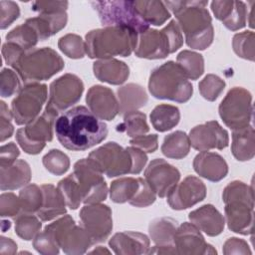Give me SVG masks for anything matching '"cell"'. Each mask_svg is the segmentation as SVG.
<instances>
[{
    "label": "cell",
    "mask_w": 255,
    "mask_h": 255,
    "mask_svg": "<svg viewBox=\"0 0 255 255\" xmlns=\"http://www.w3.org/2000/svg\"><path fill=\"white\" fill-rule=\"evenodd\" d=\"M211 10L215 18L221 21L223 25L231 31H237L244 28L246 25L248 10L243 1H212Z\"/></svg>",
    "instance_id": "7402d4cb"
},
{
    "label": "cell",
    "mask_w": 255,
    "mask_h": 255,
    "mask_svg": "<svg viewBox=\"0 0 255 255\" xmlns=\"http://www.w3.org/2000/svg\"><path fill=\"white\" fill-rule=\"evenodd\" d=\"M176 62L190 80H197L204 73V59L199 53L183 50L177 55Z\"/></svg>",
    "instance_id": "8d00e7d4"
},
{
    "label": "cell",
    "mask_w": 255,
    "mask_h": 255,
    "mask_svg": "<svg viewBox=\"0 0 255 255\" xmlns=\"http://www.w3.org/2000/svg\"><path fill=\"white\" fill-rule=\"evenodd\" d=\"M33 213L20 212L15 217V233L23 240L30 241L40 232L42 223Z\"/></svg>",
    "instance_id": "ab89813d"
},
{
    "label": "cell",
    "mask_w": 255,
    "mask_h": 255,
    "mask_svg": "<svg viewBox=\"0 0 255 255\" xmlns=\"http://www.w3.org/2000/svg\"><path fill=\"white\" fill-rule=\"evenodd\" d=\"M95 77L104 83L111 85H122L129 76L128 66L118 59H101L93 65Z\"/></svg>",
    "instance_id": "484cf974"
},
{
    "label": "cell",
    "mask_w": 255,
    "mask_h": 255,
    "mask_svg": "<svg viewBox=\"0 0 255 255\" xmlns=\"http://www.w3.org/2000/svg\"><path fill=\"white\" fill-rule=\"evenodd\" d=\"M84 92L83 81L74 74H64L50 84L46 107L60 113L77 104Z\"/></svg>",
    "instance_id": "5bb4252c"
},
{
    "label": "cell",
    "mask_w": 255,
    "mask_h": 255,
    "mask_svg": "<svg viewBox=\"0 0 255 255\" xmlns=\"http://www.w3.org/2000/svg\"><path fill=\"white\" fill-rule=\"evenodd\" d=\"M90 253H92V254H104V253L110 254L111 252L108 249H106L105 247H103V246H98L96 249L92 250Z\"/></svg>",
    "instance_id": "6125c7cd"
},
{
    "label": "cell",
    "mask_w": 255,
    "mask_h": 255,
    "mask_svg": "<svg viewBox=\"0 0 255 255\" xmlns=\"http://www.w3.org/2000/svg\"><path fill=\"white\" fill-rule=\"evenodd\" d=\"M190 150V140L188 135L182 130L173 131L164 136L161 144V152L168 158L181 159Z\"/></svg>",
    "instance_id": "e575fe53"
},
{
    "label": "cell",
    "mask_w": 255,
    "mask_h": 255,
    "mask_svg": "<svg viewBox=\"0 0 255 255\" xmlns=\"http://www.w3.org/2000/svg\"><path fill=\"white\" fill-rule=\"evenodd\" d=\"M91 5L97 11L100 21L105 27H124L134 31L136 34L149 28V25L134 9L132 1H93Z\"/></svg>",
    "instance_id": "52a82bcc"
},
{
    "label": "cell",
    "mask_w": 255,
    "mask_h": 255,
    "mask_svg": "<svg viewBox=\"0 0 255 255\" xmlns=\"http://www.w3.org/2000/svg\"><path fill=\"white\" fill-rule=\"evenodd\" d=\"M144 179L157 196H167L171 188L179 181V170L162 158L152 159L144 170Z\"/></svg>",
    "instance_id": "e0dca14e"
},
{
    "label": "cell",
    "mask_w": 255,
    "mask_h": 255,
    "mask_svg": "<svg viewBox=\"0 0 255 255\" xmlns=\"http://www.w3.org/2000/svg\"><path fill=\"white\" fill-rule=\"evenodd\" d=\"M61 194L63 195L65 202L71 209H77L82 202V197L77 186L73 173L69 174L65 178L61 179L57 185Z\"/></svg>",
    "instance_id": "bcb514c9"
},
{
    "label": "cell",
    "mask_w": 255,
    "mask_h": 255,
    "mask_svg": "<svg viewBox=\"0 0 255 255\" xmlns=\"http://www.w3.org/2000/svg\"><path fill=\"white\" fill-rule=\"evenodd\" d=\"M48 90L45 84H25L11 103V112L15 123L19 126L34 121L47 101Z\"/></svg>",
    "instance_id": "7c38bea8"
},
{
    "label": "cell",
    "mask_w": 255,
    "mask_h": 255,
    "mask_svg": "<svg viewBox=\"0 0 255 255\" xmlns=\"http://www.w3.org/2000/svg\"><path fill=\"white\" fill-rule=\"evenodd\" d=\"M184 33L186 45L195 50H205L213 42L214 29L207 1H164Z\"/></svg>",
    "instance_id": "7a4b0ae2"
},
{
    "label": "cell",
    "mask_w": 255,
    "mask_h": 255,
    "mask_svg": "<svg viewBox=\"0 0 255 255\" xmlns=\"http://www.w3.org/2000/svg\"><path fill=\"white\" fill-rule=\"evenodd\" d=\"M32 177L29 163L24 159H18L7 167H0L1 190H14L27 185Z\"/></svg>",
    "instance_id": "83f0119b"
},
{
    "label": "cell",
    "mask_w": 255,
    "mask_h": 255,
    "mask_svg": "<svg viewBox=\"0 0 255 255\" xmlns=\"http://www.w3.org/2000/svg\"><path fill=\"white\" fill-rule=\"evenodd\" d=\"M225 82L220 77L214 74L206 75L198 84L200 95L207 101H215L223 92Z\"/></svg>",
    "instance_id": "7dc6e473"
},
{
    "label": "cell",
    "mask_w": 255,
    "mask_h": 255,
    "mask_svg": "<svg viewBox=\"0 0 255 255\" xmlns=\"http://www.w3.org/2000/svg\"><path fill=\"white\" fill-rule=\"evenodd\" d=\"M231 151L239 161L250 160L255 155V132L250 125L241 129L232 131Z\"/></svg>",
    "instance_id": "4dcf8cb0"
},
{
    "label": "cell",
    "mask_w": 255,
    "mask_h": 255,
    "mask_svg": "<svg viewBox=\"0 0 255 255\" xmlns=\"http://www.w3.org/2000/svg\"><path fill=\"white\" fill-rule=\"evenodd\" d=\"M46 230L66 254H84L94 244L82 225H77L71 215H64L47 225Z\"/></svg>",
    "instance_id": "9c48e42d"
},
{
    "label": "cell",
    "mask_w": 255,
    "mask_h": 255,
    "mask_svg": "<svg viewBox=\"0 0 255 255\" xmlns=\"http://www.w3.org/2000/svg\"><path fill=\"white\" fill-rule=\"evenodd\" d=\"M81 225L89 233L94 244L104 242L113 230L112 209L103 203L85 205L80 211Z\"/></svg>",
    "instance_id": "9a60e30c"
},
{
    "label": "cell",
    "mask_w": 255,
    "mask_h": 255,
    "mask_svg": "<svg viewBox=\"0 0 255 255\" xmlns=\"http://www.w3.org/2000/svg\"><path fill=\"white\" fill-rule=\"evenodd\" d=\"M55 132L65 148L79 151L101 143L108 135V127L88 108L77 106L58 117Z\"/></svg>",
    "instance_id": "6da1fadb"
},
{
    "label": "cell",
    "mask_w": 255,
    "mask_h": 255,
    "mask_svg": "<svg viewBox=\"0 0 255 255\" xmlns=\"http://www.w3.org/2000/svg\"><path fill=\"white\" fill-rule=\"evenodd\" d=\"M156 198V193L149 186L146 180L142 177H139V188L133 197L128 203L135 207H147L151 205Z\"/></svg>",
    "instance_id": "f907efd6"
},
{
    "label": "cell",
    "mask_w": 255,
    "mask_h": 255,
    "mask_svg": "<svg viewBox=\"0 0 255 255\" xmlns=\"http://www.w3.org/2000/svg\"><path fill=\"white\" fill-rule=\"evenodd\" d=\"M176 228V220L170 217H160L153 219L149 223L148 233L155 245L174 247L173 237Z\"/></svg>",
    "instance_id": "d6a6232c"
},
{
    "label": "cell",
    "mask_w": 255,
    "mask_h": 255,
    "mask_svg": "<svg viewBox=\"0 0 255 255\" xmlns=\"http://www.w3.org/2000/svg\"><path fill=\"white\" fill-rule=\"evenodd\" d=\"M89 158L108 177L125 175L131 171L132 161L128 150L115 141H109L94 149Z\"/></svg>",
    "instance_id": "4fadbf2b"
},
{
    "label": "cell",
    "mask_w": 255,
    "mask_h": 255,
    "mask_svg": "<svg viewBox=\"0 0 255 255\" xmlns=\"http://www.w3.org/2000/svg\"><path fill=\"white\" fill-rule=\"evenodd\" d=\"M19 154L20 150L14 142L3 144L0 149V167H7L13 164Z\"/></svg>",
    "instance_id": "680465c9"
},
{
    "label": "cell",
    "mask_w": 255,
    "mask_h": 255,
    "mask_svg": "<svg viewBox=\"0 0 255 255\" xmlns=\"http://www.w3.org/2000/svg\"><path fill=\"white\" fill-rule=\"evenodd\" d=\"M39 36L34 28L25 21V23L15 27L6 35V42L13 43L23 50H30L39 41Z\"/></svg>",
    "instance_id": "f35d334b"
},
{
    "label": "cell",
    "mask_w": 255,
    "mask_h": 255,
    "mask_svg": "<svg viewBox=\"0 0 255 255\" xmlns=\"http://www.w3.org/2000/svg\"><path fill=\"white\" fill-rule=\"evenodd\" d=\"M222 252L225 255L231 254H251L252 251L248 245V243L240 238L231 237L228 238L223 244Z\"/></svg>",
    "instance_id": "6f0895ef"
},
{
    "label": "cell",
    "mask_w": 255,
    "mask_h": 255,
    "mask_svg": "<svg viewBox=\"0 0 255 255\" xmlns=\"http://www.w3.org/2000/svg\"><path fill=\"white\" fill-rule=\"evenodd\" d=\"M89 110L100 120L112 121L120 112L119 101L114 92L105 86H92L86 96Z\"/></svg>",
    "instance_id": "ffe728a7"
},
{
    "label": "cell",
    "mask_w": 255,
    "mask_h": 255,
    "mask_svg": "<svg viewBox=\"0 0 255 255\" xmlns=\"http://www.w3.org/2000/svg\"><path fill=\"white\" fill-rule=\"evenodd\" d=\"M134 31L117 26L91 30L86 34V54L91 59H111L115 56L128 57L137 41Z\"/></svg>",
    "instance_id": "3957f363"
},
{
    "label": "cell",
    "mask_w": 255,
    "mask_h": 255,
    "mask_svg": "<svg viewBox=\"0 0 255 255\" xmlns=\"http://www.w3.org/2000/svg\"><path fill=\"white\" fill-rule=\"evenodd\" d=\"M42 162L45 168L54 175H62L66 173L70 167L69 156L56 148L49 150L43 156Z\"/></svg>",
    "instance_id": "7bdbcfd3"
},
{
    "label": "cell",
    "mask_w": 255,
    "mask_h": 255,
    "mask_svg": "<svg viewBox=\"0 0 255 255\" xmlns=\"http://www.w3.org/2000/svg\"><path fill=\"white\" fill-rule=\"evenodd\" d=\"M13 118L12 112L9 111L6 103L0 101V140L3 142L7 138L11 137L14 131L13 125L11 123Z\"/></svg>",
    "instance_id": "db71d44e"
},
{
    "label": "cell",
    "mask_w": 255,
    "mask_h": 255,
    "mask_svg": "<svg viewBox=\"0 0 255 255\" xmlns=\"http://www.w3.org/2000/svg\"><path fill=\"white\" fill-rule=\"evenodd\" d=\"M59 49L71 59H82L86 54V45L81 36L67 34L58 41Z\"/></svg>",
    "instance_id": "ee69618b"
},
{
    "label": "cell",
    "mask_w": 255,
    "mask_h": 255,
    "mask_svg": "<svg viewBox=\"0 0 255 255\" xmlns=\"http://www.w3.org/2000/svg\"><path fill=\"white\" fill-rule=\"evenodd\" d=\"M43 192V202L37 212L41 221H50L60 215L66 214V202L58 187L47 183L41 185Z\"/></svg>",
    "instance_id": "4316f807"
},
{
    "label": "cell",
    "mask_w": 255,
    "mask_h": 255,
    "mask_svg": "<svg viewBox=\"0 0 255 255\" xmlns=\"http://www.w3.org/2000/svg\"><path fill=\"white\" fill-rule=\"evenodd\" d=\"M134 9L138 15L149 25L161 26L170 17L171 14L162 1H132Z\"/></svg>",
    "instance_id": "1f68e13d"
},
{
    "label": "cell",
    "mask_w": 255,
    "mask_h": 255,
    "mask_svg": "<svg viewBox=\"0 0 255 255\" xmlns=\"http://www.w3.org/2000/svg\"><path fill=\"white\" fill-rule=\"evenodd\" d=\"M117 96L120 107L119 113L121 115L136 111L137 109L145 106L148 100L144 88L134 83H129L119 88Z\"/></svg>",
    "instance_id": "f546056e"
},
{
    "label": "cell",
    "mask_w": 255,
    "mask_h": 255,
    "mask_svg": "<svg viewBox=\"0 0 255 255\" xmlns=\"http://www.w3.org/2000/svg\"><path fill=\"white\" fill-rule=\"evenodd\" d=\"M139 188V177H121L112 181L110 197L115 203L129 202Z\"/></svg>",
    "instance_id": "d590c367"
},
{
    "label": "cell",
    "mask_w": 255,
    "mask_h": 255,
    "mask_svg": "<svg viewBox=\"0 0 255 255\" xmlns=\"http://www.w3.org/2000/svg\"><path fill=\"white\" fill-rule=\"evenodd\" d=\"M21 211L19 197L13 192H4L0 196V216L13 217L17 216Z\"/></svg>",
    "instance_id": "816d5d0a"
},
{
    "label": "cell",
    "mask_w": 255,
    "mask_h": 255,
    "mask_svg": "<svg viewBox=\"0 0 255 255\" xmlns=\"http://www.w3.org/2000/svg\"><path fill=\"white\" fill-rule=\"evenodd\" d=\"M173 243L176 254L181 255H206L216 254L212 245L206 243L200 230L189 222H183L177 226Z\"/></svg>",
    "instance_id": "ac0fdd59"
},
{
    "label": "cell",
    "mask_w": 255,
    "mask_h": 255,
    "mask_svg": "<svg viewBox=\"0 0 255 255\" xmlns=\"http://www.w3.org/2000/svg\"><path fill=\"white\" fill-rule=\"evenodd\" d=\"M223 202L230 200H244L254 203L253 187L240 180H234L228 183L222 192Z\"/></svg>",
    "instance_id": "f6af8a7d"
},
{
    "label": "cell",
    "mask_w": 255,
    "mask_h": 255,
    "mask_svg": "<svg viewBox=\"0 0 255 255\" xmlns=\"http://www.w3.org/2000/svg\"><path fill=\"white\" fill-rule=\"evenodd\" d=\"M24 84L48 80L61 72L65 63L52 48H32L24 51L10 66Z\"/></svg>",
    "instance_id": "277c9868"
},
{
    "label": "cell",
    "mask_w": 255,
    "mask_h": 255,
    "mask_svg": "<svg viewBox=\"0 0 255 255\" xmlns=\"http://www.w3.org/2000/svg\"><path fill=\"white\" fill-rule=\"evenodd\" d=\"M124 116L123 123L117 126L118 131L126 132L130 137H135L148 132L149 127L146 122L145 114L138 111H132Z\"/></svg>",
    "instance_id": "74e56055"
},
{
    "label": "cell",
    "mask_w": 255,
    "mask_h": 255,
    "mask_svg": "<svg viewBox=\"0 0 255 255\" xmlns=\"http://www.w3.org/2000/svg\"><path fill=\"white\" fill-rule=\"evenodd\" d=\"M148 91L155 99L186 103L193 94V87L177 63L167 61L152 70Z\"/></svg>",
    "instance_id": "5b68a950"
},
{
    "label": "cell",
    "mask_w": 255,
    "mask_h": 255,
    "mask_svg": "<svg viewBox=\"0 0 255 255\" xmlns=\"http://www.w3.org/2000/svg\"><path fill=\"white\" fill-rule=\"evenodd\" d=\"M68 15L66 11L56 13H42L37 17L26 20L37 32L39 39L45 41L51 36L57 34L66 27Z\"/></svg>",
    "instance_id": "f1b7e54d"
},
{
    "label": "cell",
    "mask_w": 255,
    "mask_h": 255,
    "mask_svg": "<svg viewBox=\"0 0 255 255\" xmlns=\"http://www.w3.org/2000/svg\"><path fill=\"white\" fill-rule=\"evenodd\" d=\"M130 156H131V161H132V166H131V174H138L144 167L145 163L147 162V155L144 151L141 149L134 147V146H128L127 147Z\"/></svg>",
    "instance_id": "91938a15"
},
{
    "label": "cell",
    "mask_w": 255,
    "mask_h": 255,
    "mask_svg": "<svg viewBox=\"0 0 255 255\" xmlns=\"http://www.w3.org/2000/svg\"><path fill=\"white\" fill-rule=\"evenodd\" d=\"M131 146L137 147L144 152L152 153L158 147V136L155 133L152 134H141L132 137L129 140Z\"/></svg>",
    "instance_id": "11a10c76"
},
{
    "label": "cell",
    "mask_w": 255,
    "mask_h": 255,
    "mask_svg": "<svg viewBox=\"0 0 255 255\" xmlns=\"http://www.w3.org/2000/svg\"><path fill=\"white\" fill-rule=\"evenodd\" d=\"M182 44V32L176 20H171L161 30L148 28L138 34L134 54L138 58L148 60L164 59L177 51Z\"/></svg>",
    "instance_id": "8992f818"
},
{
    "label": "cell",
    "mask_w": 255,
    "mask_h": 255,
    "mask_svg": "<svg viewBox=\"0 0 255 255\" xmlns=\"http://www.w3.org/2000/svg\"><path fill=\"white\" fill-rule=\"evenodd\" d=\"M20 78L16 72L11 69L3 68L0 76V95L2 98H8L21 90Z\"/></svg>",
    "instance_id": "c3c4849f"
},
{
    "label": "cell",
    "mask_w": 255,
    "mask_h": 255,
    "mask_svg": "<svg viewBox=\"0 0 255 255\" xmlns=\"http://www.w3.org/2000/svg\"><path fill=\"white\" fill-rule=\"evenodd\" d=\"M11 227V222L10 221H6V220H2V231L5 232L7 229H9Z\"/></svg>",
    "instance_id": "be15d7a7"
},
{
    "label": "cell",
    "mask_w": 255,
    "mask_h": 255,
    "mask_svg": "<svg viewBox=\"0 0 255 255\" xmlns=\"http://www.w3.org/2000/svg\"><path fill=\"white\" fill-rule=\"evenodd\" d=\"M188 218L200 231L211 237L219 235L225 226L223 215L212 204H204L191 211Z\"/></svg>",
    "instance_id": "d4e9b609"
},
{
    "label": "cell",
    "mask_w": 255,
    "mask_h": 255,
    "mask_svg": "<svg viewBox=\"0 0 255 255\" xmlns=\"http://www.w3.org/2000/svg\"><path fill=\"white\" fill-rule=\"evenodd\" d=\"M17 252V244L11 238L4 236L0 237V254L12 255Z\"/></svg>",
    "instance_id": "94428289"
},
{
    "label": "cell",
    "mask_w": 255,
    "mask_h": 255,
    "mask_svg": "<svg viewBox=\"0 0 255 255\" xmlns=\"http://www.w3.org/2000/svg\"><path fill=\"white\" fill-rule=\"evenodd\" d=\"M206 196L204 182L196 176L188 175L179 183L177 182L167 194V203L174 210H183L198 202Z\"/></svg>",
    "instance_id": "2e32d148"
},
{
    "label": "cell",
    "mask_w": 255,
    "mask_h": 255,
    "mask_svg": "<svg viewBox=\"0 0 255 255\" xmlns=\"http://www.w3.org/2000/svg\"><path fill=\"white\" fill-rule=\"evenodd\" d=\"M59 113L46 107L43 114L16 132V140L28 154H38L53 139V130Z\"/></svg>",
    "instance_id": "ba28073f"
},
{
    "label": "cell",
    "mask_w": 255,
    "mask_h": 255,
    "mask_svg": "<svg viewBox=\"0 0 255 255\" xmlns=\"http://www.w3.org/2000/svg\"><path fill=\"white\" fill-rule=\"evenodd\" d=\"M255 34L252 31H244L234 35L232 39V47L235 54L245 60L254 61Z\"/></svg>",
    "instance_id": "b9f144b4"
},
{
    "label": "cell",
    "mask_w": 255,
    "mask_h": 255,
    "mask_svg": "<svg viewBox=\"0 0 255 255\" xmlns=\"http://www.w3.org/2000/svg\"><path fill=\"white\" fill-rule=\"evenodd\" d=\"M20 16V9L14 1H0V28H8Z\"/></svg>",
    "instance_id": "f5cc1de1"
},
{
    "label": "cell",
    "mask_w": 255,
    "mask_h": 255,
    "mask_svg": "<svg viewBox=\"0 0 255 255\" xmlns=\"http://www.w3.org/2000/svg\"><path fill=\"white\" fill-rule=\"evenodd\" d=\"M21 212L37 213L42 206L43 192L41 186L35 183L25 185L19 192Z\"/></svg>",
    "instance_id": "60d3db41"
},
{
    "label": "cell",
    "mask_w": 255,
    "mask_h": 255,
    "mask_svg": "<svg viewBox=\"0 0 255 255\" xmlns=\"http://www.w3.org/2000/svg\"><path fill=\"white\" fill-rule=\"evenodd\" d=\"M218 112L223 123L232 130L250 126L253 117L251 93L242 87L230 89L221 101Z\"/></svg>",
    "instance_id": "30bf717a"
},
{
    "label": "cell",
    "mask_w": 255,
    "mask_h": 255,
    "mask_svg": "<svg viewBox=\"0 0 255 255\" xmlns=\"http://www.w3.org/2000/svg\"><path fill=\"white\" fill-rule=\"evenodd\" d=\"M68 1H36L32 3V11L42 13L64 12L68 8Z\"/></svg>",
    "instance_id": "9f6ffc18"
},
{
    "label": "cell",
    "mask_w": 255,
    "mask_h": 255,
    "mask_svg": "<svg viewBox=\"0 0 255 255\" xmlns=\"http://www.w3.org/2000/svg\"><path fill=\"white\" fill-rule=\"evenodd\" d=\"M224 204L225 220L228 229L241 235L252 234L254 203L244 200H230Z\"/></svg>",
    "instance_id": "44dd1931"
},
{
    "label": "cell",
    "mask_w": 255,
    "mask_h": 255,
    "mask_svg": "<svg viewBox=\"0 0 255 255\" xmlns=\"http://www.w3.org/2000/svg\"><path fill=\"white\" fill-rule=\"evenodd\" d=\"M149 238L140 232L124 231L116 233L109 241V246L118 255L147 254Z\"/></svg>",
    "instance_id": "603a6c76"
},
{
    "label": "cell",
    "mask_w": 255,
    "mask_h": 255,
    "mask_svg": "<svg viewBox=\"0 0 255 255\" xmlns=\"http://www.w3.org/2000/svg\"><path fill=\"white\" fill-rule=\"evenodd\" d=\"M150 122L152 127L160 132L170 130L180 120L179 109L172 105H157L150 113Z\"/></svg>",
    "instance_id": "836d02e7"
},
{
    "label": "cell",
    "mask_w": 255,
    "mask_h": 255,
    "mask_svg": "<svg viewBox=\"0 0 255 255\" xmlns=\"http://www.w3.org/2000/svg\"><path fill=\"white\" fill-rule=\"evenodd\" d=\"M190 146L196 150L223 149L228 146L229 135L218 122L209 121L202 125H198L189 131Z\"/></svg>",
    "instance_id": "d6986e66"
},
{
    "label": "cell",
    "mask_w": 255,
    "mask_h": 255,
    "mask_svg": "<svg viewBox=\"0 0 255 255\" xmlns=\"http://www.w3.org/2000/svg\"><path fill=\"white\" fill-rule=\"evenodd\" d=\"M193 168L199 176L213 182L220 181L228 173L226 160L220 154L207 150L196 154L193 159Z\"/></svg>",
    "instance_id": "cb8c5ba5"
},
{
    "label": "cell",
    "mask_w": 255,
    "mask_h": 255,
    "mask_svg": "<svg viewBox=\"0 0 255 255\" xmlns=\"http://www.w3.org/2000/svg\"><path fill=\"white\" fill-rule=\"evenodd\" d=\"M72 173L83 203H100L107 198L109 190L103 176L104 173L92 159L88 157L78 160L74 164V171Z\"/></svg>",
    "instance_id": "8fae6325"
},
{
    "label": "cell",
    "mask_w": 255,
    "mask_h": 255,
    "mask_svg": "<svg viewBox=\"0 0 255 255\" xmlns=\"http://www.w3.org/2000/svg\"><path fill=\"white\" fill-rule=\"evenodd\" d=\"M33 247L38 253L43 255H56L60 251V247L46 230L39 232L35 236Z\"/></svg>",
    "instance_id": "681fc988"
}]
</instances>
